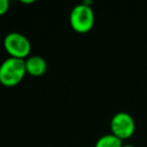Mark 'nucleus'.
<instances>
[{"instance_id": "f257e3e1", "label": "nucleus", "mask_w": 147, "mask_h": 147, "mask_svg": "<svg viewBox=\"0 0 147 147\" xmlns=\"http://www.w3.org/2000/svg\"><path fill=\"white\" fill-rule=\"evenodd\" d=\"M26 74L25 61L8 57L0 65V83L6 87L18 85Z\"/></svg>"}, {"instance_id": "7ed1b4c3", "label": "nucleus", "mask_w": 147, "mask_h": 147, "mask_svg": "<svg viewBox=\"0 0 147 147\" xmlns=\"http://www.w3.org/2000/svg\"><path fill=\"white\" fill-rule=\"evenodd\" d=\"M3 45L10 57L24 59L28 57L31 49L29 40L19 32H10L5 36Z\"/></svg>"}, {"instance_id": "f03ea898", "label": "nucleus", "mask_w": 147, "mask_h": 147, "mask_svg": "<svg viewBox=\"0 0 147 147\" xmlns=\"http://www.w3.org/2000/svg\"><path fill=\"white\" fill-rule=\"evenodd\" d=\"M95 22L94 11L89 5L79 4L73 8L69 15V23L75 31L86 33L92 29Z\"/></svg>"}, {"instance_id": "6e6552de", "label": "nucleus", "mask_w": 147, "mask_h": 147, "mask_svg": "<svg viewBox=\"0 0 147 147\" xmlns=\"http://www.w3.org/2000/svg\"><path fill=\"white\" fill-rule=\"evenodd\" d=\"M122 147H135L134 145H131V144H127V145H123Z\"/></svg>"}, {"instance_id": "423d86ee", "label": "nucleus", "mask_w": 147, "mask_h": 147, "mask_svg": "<svg viewBox=\"0 0 147 147\" xmlns=\"http://www.w3.org/2000/svg\"><path fill=\"white\" fill-rule=\"evenodd\" d=\"M122 140L113 134H107L100 137L95 147H122Z\"/></svg>"}, {"instance_id": "39448f33", "label": "nucleus", "mask_w": 147, "mask_h": 147, "mask_svg": "<svg viewBox=\"0 0 147 147\" xmlns=\"http://www.w3.org/2000/svg\"><path fill=\"white\" fill-rule=\"evenodd\" d=\"M25 69H26V73H28L29 75L39 77L42 76L47 71V63L43 57L39 55H32L25 61Z\"/></svg>"}, {"instance_id": "0eeeda50", "label": "nucleus", "mask_w": 147, "mask_h": 147, "mask_svg": "<svg viewBox=\"0 0 147 147\" xmlns=\"http://www.w3.org/2000/svg\"><path fill=\"white\" fill-rule=\"evenodd\" d=\"M9 3L7 0H0V15H3L8 10Z\"/></svg>"}, {"instance_id": "20e7f679", "label": "nucleus", "mask_w": 147, "mask_h": 147, "mask_svg": "<svg viewBox=\"0 0 147 147\" xmlns=\"http://www.w3.org/2000/svg\"><path fill=\"white\" fill-rule=\"evenodd\" d=\"M112 134L121 140L128 139L134 134L135 121L129 113L119 112L113 116L111 120Z\"/></svg>"}]
</instances>
